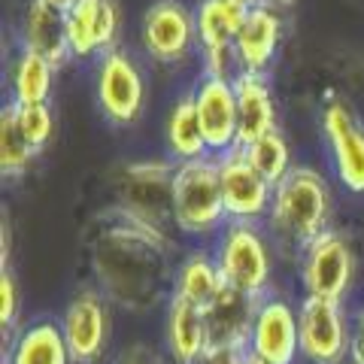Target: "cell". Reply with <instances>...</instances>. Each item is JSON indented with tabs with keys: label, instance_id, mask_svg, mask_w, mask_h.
<instances>
[{
	"label": "cell",
	"instance_id": "cell-1",
	"mask_svg": "<svg viewBox=\"0 0 364 364\" xmlns=\"http://www.w3.org/2000/svg\"><path fill=\"white\" fill-rule=\"evenodd\" d=\"M95 267L109 298L124 306H146L164 277V237L155 225L124 213V225L109 228L97 240Z\"/></svg>",
	"mask_w": 364,
	"mask_h": 364
},
{
	"label": "cell",
	"instance_id": "cell-2",
	"mask_svg": "<svg viewBox=\"0 0 364 364\" xmlns=\"http://www.w3.org/2000/svg\"><path fill=\"white\" fill-rule=\"evenodd\" d=\"M273 219L294 240H316L328 219V191L322 176L310 167L289 170L273 191Z\"/></svg>",
	"mask_w": 364,
	"mask_h": 364
},
{
	"label": "cell",
	"instance_id": "cell-3",
	"mask_svg": "<svg viewBox=\"0 0 364 364\" xmlns=\"http://www.w3.org/2000/svg\"><path fill=\"white\" fill-rule=\"evenodd\" d=\"M225 210L222 176L219 164L191 158L173 170V219L182 225V231H207L219 222Z\"/></svg>",
	"mask_w": 364,
	"mask_h": 364
},
{
	"label": "cell",
	"instance_id": "cell-4",
	"mask_svg": "<svg viewBox=\"0 0 364 364\" xmlns=\"http://www.w3.org/2000/svg\"><path fill=\"white\" fill-rule=\"evenodd\" d=\"M140 37L155 61L176 64L191 52V43L198 40L195 13L179 0H155L143 16Z\"/></svg>",
	"mask_w": 364,
	"mask_h": 364
},
{
	"label": "cell",
	"instance_id": "cell-5",
	"mask_svg": "<svg viewBox=\"0 0 364 364\" xmlns=\"http://www.w3.org/2000/svg\"><path fill=\"white\" fill-rule=\"evenodd\" d=\"M97 104L112 124H131L143 109V76L136 64L119 49L100 55L97 67Z\"/></svg>",
	"mask_w": 364,
	"mask_h": 364
},
{
	"label": "cell",
	"instance_id": "cell-6",
	"mask_svg": "<svg viewBox=\"0 0 364 364\" xmlns=\"http://www.w3.org/2000/svg\"><path fill=\"white\" fill-rule=\"evenodd\" d=\"M122 198L124 213L149 225L161 222L167 213H173V170L158 161L131 164L122 173Z\"/></svg>",
	"mask_w": 364,
	"mask_h": 364
},
{
	"label": "cell",
	"instance_id": "cell-7",
	"mask_svg": "<svg viewBox=\"0 0 364 364\" xmlns=\"http://www.w3.org/2000/svg\"><path fill=\"white\" fill-rule=\"evenodd\" d=\"M67 43L73 58H91L112 49L119 33L116 0H76L64 13Z\"/></svg>",
	"mask_w": 364,
	"mask_h": 364
},
{
	"label": "cell",
	"instance_id": "cell-8",
	"mask_svg": "<svg viewBox=\"0 0 364 364\" xmlns=\"http://www.w3.org/2000/svg\"><path fill=\"white\" fill-rule=\"evenodd\" d=\"M198 119L210 152H228L237 146V95L234 79L203 76L195 95Z\"/></svg>",
	"mask_w": 364,
	"mask_h": 364
},
{
	"label": "cell",
	"instance_id": "cell-9",
	"mask_svg": "<svg viewBox=\"0 0 364 364\" xmlns=\"http://www.w3.org/2000/svg\"><path fill=\"white\" fill-rule=\"evenodd\" d=\"M255 294L243 291L225 282L222 291L203 306V322H207V349L219 346H243L252 337L255 325Z\"/></svg>",
	"mask_w": 364,
	"mask_h": 364
},
{
	"label": "cell",
	"instance_id": "cell-10",
	"mask_svg": "<svg viewBox=\"0 0 364 364\" xmlns=\"http://www.w3.org/2000/svg\"><path fill=\"white\" fill-rule=\"evenodd\" d=\"M219 270L225 282H231V286L243 291L258 294L264 289L267 273H270L267 249L249 225H234L228 231L222 252H219Z\"/></svg>",
	"mask_w": 364,
	"mask_h": 364
},
{
	"label": "cell",
	"instance_id": "cell-11",
	"mask_svg": "<svg viewBox=\"0 0 364 364\" xmlns=\"http://www.w3.org/2000/svg\"><path fill=\"white\" fill-rule=\"evenodd\" d=\"M301 349L318 364H337L346 352V328L340 318L337 301L310 294L298 318Z\"/></svg>",
	"mask_w": 364,
	"mask_h": 364
},
{
	"label": "cell",
	"instance_id": "cell-12",
	"mask_svg": "<svg viewBox=\"0 0 364 364\" xmlns=\"http://www.w3.org/2000/svg\"><path fill=\"white\" fill-rule=\"evenodd\" d=\"M349 277H352V255L340 237L322 231L316 240L306 243L304 279L310 294L340 301V294L349 286Z\"/></svg>",
	"mask_w": 364,
	"mask_h": 364
},
{
	"label": "cell",
	"instance_id": "cell-13",
	"mask_svg": "<svg viewBox=\"0 0 364 364\" xmlns=\"http://www.w3.org/2000/svg\"><path fill=\"white\" fill-rule=\"evenodd\" d=\"M219 176H222V195H225V210L240 219H252L267 210L270 200V182L249 164L240 146H234L222 161H219Z\"/></svg>",
	"mask_w": 364,
	"mask_h": 364
},
{
	"label": "cell",
	"instance_id": "cell-14",
	"mask_svg": "<svg viewBox=\"0 0 364 364\" xmlns=\"http://www.w3.org/2000/svg\"><path fill=\"white\" fill-rule=\"evenodd\" d=\"M301 346L298 318L282 301H267L258 306L252 325V352L270 364H291Z\"/></svg>",
	"mask_w": 364,
	"mask_h": 364
},
{
	"label": "cell",
	"instance_id": "cell-15",
	"mask_svg": "<svg viewBox=\"0 0 364 364\" xmlns=\"http://www.w3.org/2000/svg\"><path fill=\"white\" fill-rule=\"evenodd\" d=\"M21 49L43 55L55 67L73 58L70 43H67L64 13L55 9L49 0H28L25 4V13H21Z\"/></svg>",
	"mask_w": 364,
	"mask_h": 364
},
{
	"label": "cell",
	"instance_id": "cell-16",
	"mask_svg": "<svg viewBox=\"0 0 364 364\" xmlns=\"http://www.w3.org/2000/svg\"><path fill=\"white\" fill-rule=\"evenodd\" d=\"M237 95V146H249L261 134L277 128V112H273V97L267 88L264 73L240 70L234 76Z\"/></svg>",
	"mask_w": 364,
	"mask_h": 364
},
{
	"label": "cell",
	"instance_id": "cell-17",
	"mask_svg": "<svg viewBox=\"0 0 364 364\" xmlns=\"http://www.w3.org/2000/svg\"><path fill=\"white\" fill-rule=\"evenodd\" d=\"M279 33H282V21H279L273 6L258 4V6L249 9L243 28L234 40V52H237V61H240V70L264 73V67L273 61V55H277Z\"/></svg>",
	"mask_w": 364,
	"mask_h": 364
},
{
	"label": "cell",
	"instance_id": "cell-18",
	"mask_svg": "<svg viewBox=\"0 0 364 364\" xmlns=\"http://www.w3.org/2000/svg\"><path fill=\"white\" fill-rule=\"evenodd\" d=\"M325 134L337 158V173L352 191H364V134L343 104L325 109Z\"/></svg>",
	"mask_w": 364,
	"mask_h": 364
},
{
	"label": "cell",
	"instance_id": "cell-19",
	"mask_svg": "<svg viewBox=\"0 0 364 364\" xmlns=\"http://www.w3.org/2000/svg\"><path fill=\"white\" fill-rule=\"evenodd\" d=\"M64 340L70 349V358L76 361H95L100 355L107 340V316L97 294L85 291L70 304L64 318Z\"/></svg>",
	"mask_w": 364,
	"mask_h": 364
},
{
	"label": "cell",
	"instance_id": "cell-20",
	"mask_svg": "<svg viewBox=\"0 0 364 364\" xmlns=\"http://www.w3.org/2000/svg\"><path fill=\"white\" fill-rule=\"evenodd\" d=\"M170 352L179 364H195L207 352V322H203V306L191 304L188 298L176 294L170 306Z\"/></svg>",
	"mask_w": 364,
	"mask_h": 364
},
{
	"label": "cell",
	"instance_id": "cell-21",
	"mask_svg": "<svg viewBox=\"0 0 364 364\" xmlns=\"http://www.w3.org/2000/svg\"><path fill=\"white\" fill-rule=\"evenodd\" d=\"M249 16V6L237 0H200L195 9L198 40L203 49H219V46H234L243 21Z\"/></svg>",
	"mask_w": 364,
	"mask_h": 364
},
{
	"label": "cell",
	"instance_id": "cell-22",
	"mask_svg": "<svg viewBox=\"0 0 364 364\" xmlns=\"http://www.w3.org/2000/svg\"><path fill=\"white\" fill-rule=\"evenodd\" d=\"M167 146L173 158L179 161H191L207 152V140H203V128L198 119L195 97H182L179 104L170 109L167 116Z\"/></svg>",
	"mask_w": 364,
	"mask_h": 364
},
{
	"label": "cell",
	"instance_id": "cell-23",
	"mask_svg": "<svg viewBox=\"0 0 364 364\" xmlns=\"http://www.w3.org/2000/svg\"><path fill=\"white\" fill-rule=\"evenodd\" d=\"M67 361H70V349H67L64 331H58L49 322L28 328L13 352V364H67Z\"/></svg>",
	"mask_w": 364,
	"mask_h": 364
},
{
	"label": "cell",
	"instance_id": "cell-24",
	"mask_svg": "<svg viewBox=\"0 0 364 364\" xmlns=\"http://www.w3.org/2000/svg\"><path fill=\"white\" fill-rule=\"evenodd\" d=\"M52 70L55 64L46 61L43 55L21 49L18 61L13 67V97L16 104H46L52 88Z\"/></svg>",
	"mask_w": 364,
	"mask_h": 364
},
{
	"label": "cell",
	"instance_id": "cell-25",
	"mask_svg": "<svg viewBox=\"0 0 364 364\" xmlns=\"http://www.w3.org/2000/svg\"><path fill=\"white\" fill-rule=\"evenodd\" d=\"M33 146L31 140L25 136V131H21L18 124V109L16 104H9L4 112H0V167H4L6 176H16L21 173L31 158H33Z\"/></svg>",
	"mask_w": 364,
	"mask_h": 364
},
{
	"label": "cell",
	"instance_id": "cell-26",
	"mask_svg": "<svg viewBox=\"0 0 364 364\" xmlns=\"http://www.w3.org/2000/svg\"><path fill=\"white\" fill-rule=\"evenodd\" d=\"M243 155L270 186H277V182L289 173V146L277 128L261 134L258 140H252L249 146H243Z\"/></svg>",
	"mask_w": 364,
	"mask_h": 364
},
{
	"label": "cell",
	"instance_id": "cell-27",
	"mask_svg": "<svg viewBox=\"0 0 364 364\" xmlns=\"http://www.w3.org/2000/svg\"><path fill=\"white\" fill-rule=\"evenodd\" d=\"M222 286H225L222 270H215L207 258H191L179 270L176 294L188 298L191 304H198V306H207L215 294L222 291Z\"/></svg>",
	"mask_w": 364,
	"mask_h": 364
},
{
	"label": "cell",
	"instance_id": "cell-28",
	"mask_svg": "<svg viewBox=\"0 0 364 364\" xmlns=\"http://www.w3.org/2000/svg\"><path fill=\"white\" fill-rule=\"evenodd\" d=\"M18 109V124L25 136L31 140L33 149H43L46 140H49L52 134V112L46 104H16Z\"/></svg>",
	"mask_w": 364,
	"mask_h": 364
},
{
	"label": "cell",
	"instance_id": "cell-29",
	"mask_svg": "<svg viewBox=\"0 0 364 364\" xmlns=\"http://www.w3.org/2000/svg\"><path fill=\"white\" fill-rule=\"evenodd\" d=\"M0 318H4V331L9 325H13V318H16V310H18V304H16V282L13 277H9V270L4 267V277H0Z\"/></svg>",
	"mask_w": 364,
	"mask_h": 364
},
{
	"label": "cell",
	"instance_id": "cell-30",
	"mask_svg": "<svg viewBox=\"0 0 364 364\" xmlns=\"http://www.w3.org/2000/svg\"><path fill=\"white\" fill-rule=\"evenodd\" d=\"M203 364H246L243 346H219L203 352Z\"/></svg>",
	"mask_w": 364,
	"mask_h": 364
},
{
	"label": "cell",
	"instance_id": "cell-31",
	"mask_svg": "<svg viewBox=\"0 0 364 364\" xmlns=\"http://www.w3.org/2000/svg\"><path fill=\"white\" fill-rule=\"evenodd\" d=\"M119 364H161V361H158L146 346H134V349L124 352V358Z\"/></svg>",
	"mask_w": 364,
	"mask_h": 364
},
{
	"label": "cell",
	"instance_id": "cell-32",
	"mask_svg": "<svg viewBox=\"0 0 364 364\" xmlns=\"http://www.w3.org/2000/svg\"><path fill=\"white\" fill-rule=\"evenodd\" d=\"M49 4H52L55 9H61V13H67V9H70V6L76 4V0H49Z\"/></svg>",
	"mask_w": 364,
	"mask_h": 364
},
{
	"label": "cell",
	"instance_id": "cell-33",
	"mask_svg": "<svg viewBox=\"0 0 364 364\" xmlns=\"http://www.w3.org/2000/svg\"><path fill=\"white\" fill-rule=\"evenodd\" d=\"M264 4H267V6H273V9H282V6H289L291 0H264Z\"/></svg>",
	"mask_w": 364,
	"mask_h": 364
},
{
	"label": "cell",
	"instance_id": "cell-34",
	"mask_svg": "<svg viewBox=\"0 0 364 364\" xmlns=\"http://www.w3.org/2000/svg\"><path fill=\"white\" fill-rule=\"evenodd\" d=\"M355 358L364 361V325H361V334H358V355H355Z\"/></svg>",
	"mask_w": 364,
	"mask_h": 364
},
{
	"label": "cell",
	"instance_id": "cell-35",
	"mask_svg": "<svg viewBox=\"0 0 364 364\" xmlns=\"http://www.w3.org/2000/svg\"><path fill=\"white\" fill-rule=\"evenodd\" d=\"M246 364H270V361H264V358H258V355H255V352H249V355H246Z\"/></svg>",
	"mask_w": 364,
	"mask_h": 364
},
{
	"label": "cell",
	"instance_id": "cell-36",
	"mask_svg": "<svg viewBox=\"0 0 364 364\" xmlns=\"http://www.w3.org/2000/svg\"><path fill=\"white\" fill-rule=\"evenodd\" d=\"M237 4H243V6L252 9V6H258V4H264V0H237Z\"/></svg>",
	"mask_w": 364,
	"mask_h": 364
},
{
	"label": "cell",
	"instance_id": "cell-37",
	"mask_svg": "<svg viewBox=\"0 0 364 364\" xmlns=\"http://www.w3.org/2000/svg\"><path fill=\"white\" fill-rule=\"evenodd\" d=\"M352 364H364V361H361V358H355V361H352Z\"/></svg>",
	"mask_w": 364,
	"mask_h": 364
}]
</instances>
